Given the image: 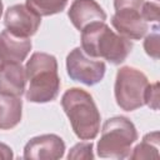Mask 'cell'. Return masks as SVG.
Instances as JSON below:
<instances>
[{"label":"cell","mask_w":160,"mask_h":160,"mask_svg":"<svg viewBox=\"0 0 160 160\" xmlns=\"http://www.w3.org/2000/svg\"><path fill=\"white\" fill-rule=\"evenodd\" d=\"M81 49L90 58H104L118 65L128 58L132 44L105 22H92L81 30Z\"/></svg>","instance_id":"6da1fadb"},{"label":"cell","mask_w":160,"mask_h":160,"mask_svg":"<svg viewBox=\"0 0 160 160\" xmlns=\"http://www.w3.org/2000/svg\"><path fill=\"white\" fill-rule=\"evenodd\" d=\"M29 86L26 99L31 102H49L56 99L60 90L58 61L46 52H34L25 66Z\"/></svg>","instance_id":"7a4b0ae2"},{"label":"cell","mask_w":160,"mask_h":160,"mask_svg":"<svg viewBox=\"0 0 160 160\" xmlns=\"http://www.w3.org/2000/svg\"><path fill=\"white\" fill-rule=\"evenodd\" d=\"M61 106L79 139L91 140L96 138L100 130V112L88 91L80 88L66 90L61 98Z\"/></svg>","instance_id":"3957f363"},{"label":"cell","mask_w":160,"mask_h":160,"mask_svg":"<svg viewBox=\"0 0 160 160\" xmlns=\"http://www.w3.org/2000/svg\"><path fill=\"white\" fill-rule=\"evenodd\" d=\"M138 139L135 125L125 116L108 119L101 130L98 142V155L100 158L125 159L129 158L131 145Z\"/></svg>","instance_id":"277c9868"},{"label":"cell","mask_w":160,"mask_h":160,"mask_svg":"<svg viewBox=\"0 0 160 160\" xmlns=\"http://www.w3.org/2000/svg\"><path fill=\"white\" fill-rule=\"evenodd\" d=\"M149 81L144 72L135 68L122 66L116 72L115 99L125 111H132L145 105V92Z\"/></svg>","instance_id":"5b68a950"},{"label":"cell","mask_w":160,"mask_h":160,"mask_svg":"<svg viewBox=\"0 0 160 160\" xmlns=\"http://www.w3.org/2000/svg\"><path fill=\"white\" fill-rule=\"evenodd\" d=\"M66 70L74 81L91 86L102 80L106 68L101 60L88 56L81 48H75L66 58Z\"/></svg>","instance_id":"8992f818"},{"label":"cell","mask_w":160,"mask_h":160,"mask_svg":"<svg viewBox=\"0 0 160 160\" xmlns=\"http://www.w3.org/2000/svg\"><path fill=\"white\" fill-rule=\"evenodd\" d=\"M41 22V16L31 8L24 4H16L8 8L4 24L8 31L20 38H30L34 35Z\"/></svg>","instance_id":"52a82bcc"},{"label":"cell","mask_w":160,"mask_h":160,"mask_svg":"<svg viewBox=\"0 0 160 160\" xmlns=\"http://www.w3.org/2000/svg\"><path fill=\"white\" fill-rule=\"evenodd\" d=\"M65 142L55 134H45L30 139L24 148V159L58 160L64 156Z\"/></svg>","instance_id":"ba28073f"},{"label":"cell","mask_w":160,"mask_h":160,"mask_svg":"<svg viewBox=\"0 0 160 160\" xmlns=\"http://www.w3.org/2000/svg\"><path fill=\"white\" fill-rule=\"evenodd\" d=\"M111 24L115 30L129 40L141 39L149 30L148 21L141 16V11L134 10H120L115 11L111 18Z\"/></svg>","instance_id":"9c48e42d"},{"label":"cell","mask_w":160,"mask_h":160,"mask_svg":"<svg viewBox=\"0 0 160 160\" xmlns=\"http://www.w3.org/2000/svg\"><path fill=\"white\" fill-rule=\"evenodd\" d=\"M69 19L78 30L92 22H105L106 14L95 0H74L69 9Z\"/></svg>","instance_id":"30bf717a"},{"label":"cell","mask_w":160,"mask_h":160,"mask_svg":"<svg viewBox=\"0 0 160 160\" xmlns=\"http://www.w3.org/2000/svg\"><path fill=\"white\" fill-rule=\"evenodd\" d=\"M31 50L29 38L15 36L6 29L0 32V60L2 64L22 62Z\"/></svg>","instance_id":"8fae6325"},{"label":"cell","mask_w":160,"mask_h":160,"mask_svg":"<svg viewBox=\"0 0 160 160\" xmlns=\"http://www.w3.org/2000/svg\"><path fill=\"white\" fill-rule=\"evenodd\" d=\"M26 71L21 62L2 64L0 68V94L21 96L25 91Z\"/></svg>","instance_id":"7c38bea8"},{"label":"cell","mask_w":160,"mask_h":160,"mask_svg":"<svg viewBox=\"0 0 160 160\" xmlns=\"http://www.w3.org/2000/svg\"><path fill=\"white\" fill-rule=\"evenodd\" d=\"M22 114V102L19 96L0 94V130L15 128Z\"/></svg>","instance_id":"4fadbf2b"},{"label":"cell","mask_w":160,"mask_h":160,"mask_svg":"<svg viewBox=\"0 0 160 160\" xmlns=\"http://www.w3.org/2000/svg\"><path fill=\"white\" fill-rule=\"evenodd\" d=\"M159 132L154 131L146 134L142 141L132 149L130 159H159Z\"/></svg>","instance_id":"5bb4252c"},{"label":"cell","mask_w":160,"mask_h":160,"mask_svg":"<svg viewBox=\"0 0 160 160\" xmlns=\"http://www.w3.org/2000/svg\"><path fill=\"white\" fill-rule=\"evenodd\" d=\"M68 0H26V5L40 16L58 14L65 9Z\"/></svg>","instance_id":"9a60e30c"},{"label":"cell","mask_w":160,"mask_h":160,"mask_svg":"<svg viewBox=\"0 0 160 160\" xmlns=\"http://www.w3.org/2000/svg\"><path fill=\"white\" fill-rule=\"evenodd\" d=\"M144 49H145V51H146V54L149 56H151L154 59H158L159 58L160 45H159V28H158V25H155L152 28V32H150L145 38Z\"/></svg>","instance_id":"2e32d148"},{"label":"cell","mask_w":160,"mask_h":160,"mask_svg":"<svg viewBox=\"0 0 160 160\" xmlns=\"http://www.w3.org/2000/svg\"><path fill=\"white\" fill-rule=\"evenodd\" d=\"M94 158L92 154V144L91 142H79L72 146L68 154V159H85L90 160Z\"/></svg>","instance_id":"e0dca14e"},{"label":"cell","mask_w":160,"mask_h":160,"mask_svg":"<svg viewBox=\"0 0 160 160\" xmlns=\"http://www.w3.org/2000/svg\"><path fill=\"white\" fill-rule=\"evenodd\" d=\"M141 16L145 21H158L160 19V8L156 2H144L141 8Z\"/></svg>","instance_id":"ac0fdd59"},{"label":"cell","mask_w":160,"mask_h":160,"mask_svg":"<svg viewBox=\"0 0 160 160\" xmlns=\"http://www.w3.org/2000/svg\"><path fill=\"white\" fill-rule=\"evenodd\" d=\"M145 104L149 105L151 109L156 110L159 104V82L149 84L146 92H145Z\"/></svg>","instance_id":"d6986e66"},{"label":"cell","mask_w":160,"mask_h":160,"mask_svg":"<svg viewBox=\"0 0 160 160\" xmlns=\"http://www.w3.org/2000/svg\"><path fill=\"white\" fill-rule=\"evenodd\" d=\"M142 4H144V0H114L115 11H120V10L141 11Z\"/></svg>","instance_id":"ffe728a7"},{"label":"cell","mask_w":160,"mask_h":160,"mask_svg":"<svg viewBox=\"0 0 160 160\" xmlns=\"http://www.w3.org/2000/svg\"><path fill=\"white\" fill-rule=\"evenodd\" d=\"M12 150L10 149V146H8L4 142H0V159L2 160H9L12 159Z\"/></svg>","instance_id":"44dd1931"},{"label":"cell","mask_w":160,"mask_h":160,"mask_svg":"<svg viewBox=\"0 0 160 160\" xmlns=\"http://www.w3.org/2000/svg\"><path fill=\"white\" fill-rule=\"evenodd\" d=\"M1 14H2V1L0 0V18H1Z\"/></svg>","instance_id":"7402d4cb"},{"label":"cell","mask_w":160,"mask_h":160,"mask_svg":"<svg viewBox=\"0 0 160 160\" xmlns=\"http://www.w3.org/2000/svg\"><path fill=\"white\" fill-rule=\"evenodd\" d=\"M1 65H2V62H1V60H0V68H1Z\"/></svg>","instance_id":"603a6c76"}]
</instances>
